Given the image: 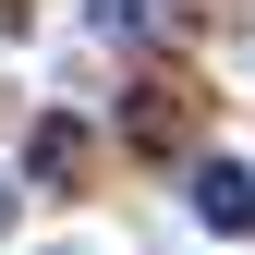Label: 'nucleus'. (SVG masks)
<instances>
[{
    "mask_svg": "<svg viewBox=\"0 0 255 255\" xmlns=\"http://www.w3.org/2000/svg\"><path fill=\"white\" fill-rule=\"evenodd\" d=\"M195 219H207L219 243H243V231H255V170H231V158H207V170H195Z\"/></svg>",
    "mask_w": 255,
    "mask_h": 255,
    "instance_id": "nucleus-1",
    "label": "nucleus"
},
{
    "mask_svg": "<svg viewBox=\"0 0 255 255\" xmlns=\"http://www.w3.org/2000/svg\"><path fill=\"white\" fill-rule=\"evenodd\" d=\"M146 12L158 0H98V37H146Z\"/></svg>",
    "mask_w": 255,
    "mask_h": 255,
    "instance_id": "nucleus-3",
    "label": "nucleus"
},
{
    "mask_svg": "<svg viewBox=\"0 0 255 255\" xmlns=\"http://www.w3.org/2000/svg\"><path fill=\"white\" fill-rule=\"evenodd\" d=\"M0 219H12V170H0Z\"/></svg>",
    "mask_w": 255,
    "mask_h": 255,
    "instance_id": "nucleus-4",
    "label": "nucleus"
},
{
    "mask_svg": "<svg viewBox=\"0 0 255 255\" xmlns=\"http://www.w3.org/2000/svg\"><path fill=\"white\" fill-rule=\"evenodd\" d=\"M73 158H85V122H37V134H24V182H61V170H73Z\"/></svg>",
    "mask_w": 255,
    "mask_h": 255,
    "instance_id": "nucleus-2",
    "label": "nucleus"
}]
</instances>
